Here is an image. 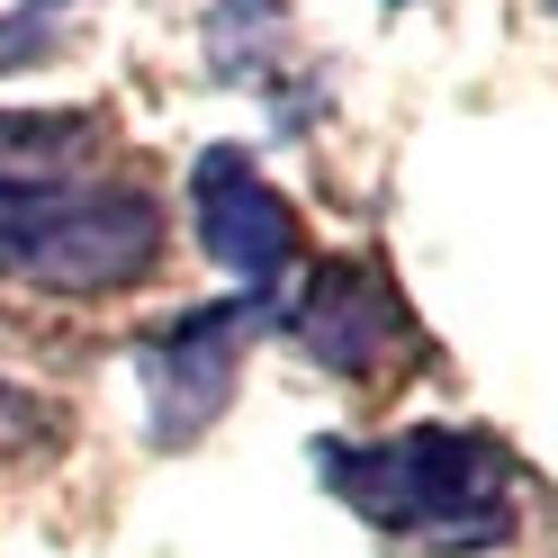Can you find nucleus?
<instances>
[{"label": "nucleus", "instance_id": "f257e3e1", "mask_svg": "<svg viewBox=\"0 0 558 558\" xmlns=\"http://www.w3.org/2000/svg\"><path fill=\"white\" fill-rule=\"evenodd\" d=\"M316 469L361 522L424 549H505L513 541V469L486 433L460 424H414L388 441H325Z\"/></svg>", "mask_w": 558, "mask_h": 558}, {"label": "nucleus", "instance_id": "f03ea898", "mask_svg": "<svg viewBox=\"0 0 558 558\" xmlns=\"http://www.w3.org/2000/svg\"><path fill=\"white\" fill-rule=\"evenodd\" d=\"M162 262V207L126 181H0V270L54 298L135 289Z\"/></svg>", "mask_w": 558, "mask_h": 558}, {"label": "nucleus", "instance_id": "7ed1b4c3", "mask_svg": "<svg viewBox=\"0 0 558 558\" xmlns=\"http://www.w3.org/2000/svg\"><path fill=\"white\" fill-rule=\"evenodd\" d=\"M270 298H217V306H190V316H171L145 352H135V378H145V433L162 450H190L207 424L226 414L234 397V369H243V333L262 325Z\"/></svg>", "mask_w": 558, "mask_h": 558}, {"label": "nucleus", "instance_id": "20e7f679", "mask_svg": "<svg viewBox=\"0 0 558 558\" xmlns=\"http://www.w3.org/2000/svg\"><path fill=\"white\" fill-rule=\"evenodd\" d=\"M190 217H198V253L217 262L234 289L270 298L298 262V207L262 181V162L243 145H207L190 162Z\"/></svg>", "mask_w": 558, "mask_h": 558}, {"label": "nucleus", "instance_id": "39448f33", "mask_svg": "<svg viewBox=\"0 0 558 558\" xmlns=\"http://www.w3.org/2000/svg\"><path fill=\"white\" fill-rule=\"evenodd\" d=\"M289 333H298V352L333 369V378H369V369H388V352L405 342V298H397V279L361 262V253H333L306 270V298L289 306Z\"/></svg>", "mask_w": 558, "mask_h": 558}, {"label": "nucleus", "instance_id": "423d86ee", "mask_svg": "<svg viewBox=\"0 0 558 558\" xmlns=\"http://www.w3.org/2000/svg\"><path fill=\"white\" fill-rule=\"evenodd\" d=\"M207 73L234 82V90H253L279 46H289V0H207Z\"/></svg>", "mask_w": 558, "mask_h": 558}, {"label": "nucleus", "instance_id": "0eeeda50", "mask_svg": "<svg viewBox=\"0 0 558 558\" xmlns=\"http://www.w3.org/2000/svg\"><path fill=\"white\" fill-rule=\"evenodd\" d=\"M99 145L90 109H0V181H63Z\"/></svg>", "mask_w": 558, "mask_h": 558}, {"label": "nucleus", "instance_id": "6e6552de", "mask_svg": "<svg viewBox=\"0 0 558 558\" xmlns=\"http://www.w3.org/2000/svg\"><path fill=\"white\" fill-rule=\"evenodd\" d=\"M63 54V0H19L0 19V73H27V63H54Z\"/></svg>", "mask_w": 558, "mask_h": 558}, {"label": "nucleus", "instance_id": "1a4fd4ad", "mask_svg": "<svg viewBox=\"0 0 558 558\" xmlns=\"http://www.w3.org/2000/svg\"><path fill=\"white\" fill-rule=\"evenodd\" d=\"M46 441V414L27 388H0V450H37Z\"/></svg>", "mask_w": 558, "mask_h": 558}, {"label": "nucleus", "instance_id": "9d476101", "mask_svg": "<svg viewBox=\"0 0 558 558\" xmlns=\"http://www.w3.org/2000/svg\"><path fill=\"white\" fill-rule=\"evenodd\" d=\"M388 10H414V0H388Z\"/></svg>", "mask_w": 558, "mask_h": 558}, {"label": "nucleus", "instance_id": "9b49d317", "mask_svg": "<svg viewBox=\"0 0 558 558\" xmlns=\"http://www.w3.org/2000/svg\"><path fill=\"white\" fill-rule=\"evenodd\" d=\"M541 10H558V0H541Z\"/></svg>", "mask_w": 558, "mask_h": 558}]
</instances>
